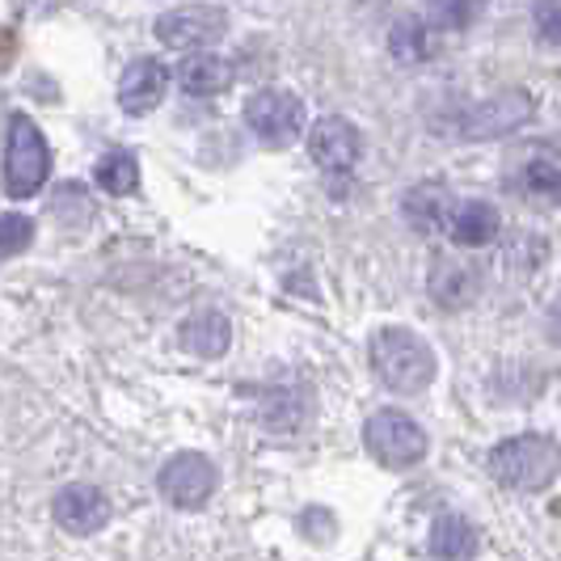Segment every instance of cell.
I'll use <instances>...</instances> for the list:
<instances>
[{
	"instance_id": "1",
	"label": "cell",
	"mask_w": 561,
	"mask_h": 561,
	"mask_svg": "<svg viewBox=\"0 0 561 561\" xmlns=\"http://www.w3.org/2000/svg\"><path fill=\"white\" fill-rule=\"evenodd\" d=\"M367 359H371V371H376V380L389 389V393H422V389H431L435 385V351H431V342L414 330H380V334H371L367 342Z\"/></svg>"
},
{
	"instance_id": "2",
	"label": "cell",
	"mask_w": 561,
	"mask_h": 561,
	"mask_svg": "<svg viewBox=\"0 0 561 561\" xmlns=\"http://www.w3.org/2000/svg\"><path fill=\"white\" fill-rule=\"evenodd\" d=\"M485 469H490V478L499 481V485H506V490L536 494V490H549V485L558 481L561 444L553 435L528 431V435H515V439H503L499 448H490Z\"/></svg>"
},
{
	"instance_id": "3",
	"label": "cell",
	"mask_w": 561,
	"mask_h": 561,
	"mask_svg": "<svg viewBox=\"0 0 561 561\" xmlns=\"http://www.w3.org/2000/svg\"><path fill=\"white\" fill-rule=\"evenodd\" d=\"M51 173V148L43 131L30 123L26 114L9 118V144H4V191L9 198H30L43 191Z\"/></svg>"
},
{
	"instance_id": "4",
	"label": "cell",
	"mask_w": 561,
	"mask_h": 561,
	"mask_svg": "<svg viewBox=\"0 0 561 561\" xmlns=\"http://www.w3.org/2000/svg\"><path fill=\"white\" fill-rule=\"evenodd\" d=\"M364 444L385 469H410L426 456V431L401 410H376L364 426Z\"/></svg>"
},
{
	"instance_id": "5",
	"label": "cell",
	"mask_w": 561,
	"mask_h": 561,
	"mask_svg": "<svg viewBox=\"0 0 561 561\" xmlns=\"http://www.w3.org/2000/svg\"><path fill=\"white\" fill-rule=\"evenodd\" d=\"M245 123L266 148H291L305 127V102L291 89H257L245 98Z\"/></svg>"
},
{
	"instance_id": "6",
	"label": "cell",
	"mask_w": 561,
	"mask_h": 561,
	"mask_svg": "<svg viewBox=\"0 0 561 561\" xmlns=\"http://www.w3.org/2000/svg\"><path fill=\"white\" fill-rule=\"evenodd\" d=\"M533 114L536 98L528 89H503V93H494V98H485L460 114V136L465 140H499V136L519 131L524 123H533Z\"/></svg>"
},
{
	"instance_id": "7",
	"label": "cell",
	"mask_w": 561,
	"mask_h": 561,
	"mask_svg": "<svg viewBox=\"0 0 561 561\" xmlns=\"http://www.w3.org/2000/svg\"><path fill=\"white\" fill-rule=\"evenodd\" d=\"M161 494H165V503H173L178 511H195L203 506L211 494H216V485H220V469L203 456V451H178V456H169L165 469H161Z\"/></svg>"
},
{
	"instance_id": "8",
	"label": "cell",
	"mask_w": 561,
	"mask_h": 561,
	"mask_svg": "<svg viewBox=\"0 0 561 561\" xmlns=\"http://www.w3.org/2000/svg\"><path fill=\"white\" fill-rule=\"evenodd\" d=\"M228 18L220 4H186V9H169L157 18V38L173 51H195L207 47L225 34Z\"/></svg>"
},
{
	"instance_id": "9",
	"label": "cell",
	"mask_w": 561,
	"mask_h": 561,
	"mask_svg": "<svg viewBox=\"0 0 561 561\" xmlns=\"http://www.w3.org/2000/svg\"><path fill=\"white\" fill-rule=\"evenodd\" d=\"M359 152H364V140H359V127L342 114H325L317 118L309 131V157L317 169L325 173H351L359 165Z\"/></svg>"
},
{
	"instance_id": "10",
	"label": "cell",
	"mask_w": 561,
	"mask_h": 561,
	"mask_svg": "<svg viewBox=\"0 0 561 561\" xmlns=\"http://www.w3.org/2000/svg\"><path fill=\"white\" fill-rule=\"evenodd\" d=\"M106 519H111V503H106V494L98 485L77 481V485H64L56 494V524L64 533L93 536Z\"/></svg>"
},
{
	"instance_id": "11",
	"label": "cell",
	"mask_w": 561,
	"mask_h": 561,
	"mask_svg": "<svg viewBox=\"0 0 561 561\" xmlns=\"http://www.w3.org/2000/svg\"><path fill=\"white\" fill-rule=\"evenodd\" d=\"M165 89H169L165 64H157V59H136V64L123 72V81H118V106L127 114H148L165 102Z\"/></svg>"
},
{
	"instance_id": "12",
	"label": "cell",
	"mask_w": 561,
	"mask_h": 561,
	"mask_svg": "<svg viewBox=\"0 0 561 561\" xmlns=\"http://www.w3.org/2000/svg\"><path fill=\"white\" fill-rule=\"evenodd\" d=\"M448 232H451V241H456V245L481 250V245H490V241L503 232V216H499V207H494V203H485V198H469V203H460V207L451 211Z\"/></svg>"
},
{
	"instance_id": "13",
	"label": "cell",
	"mask_w": 561,
	"mask_h": 561,
	"mask_svg": "<svg viewBox=\"0 0 561 561\" xmlns=\"http://www.w3.org/2000/svg\"><path fill=\"white\" fill-rule=\"evenodd\" d=\"M451 195L448 186H435V182H419L410 195H405V220L419 228L422 237H435L444 232L451 220Z\"/></svg>"
},
{
	"instance_id": "14",
	"label": "cell",
	"mask_w": 561,
	"mask_h": 561,
	"mask_svg": "<svg viewBox=\"0 0 561 561\" xmlns=\"http://www.w3.org/2000/svg\"><path fill=\"white\" fill-rule=\"evenodd\" d=\"M232 342V325L225 312H195L191 321H182V346L198 359H220Z\"/></svg>"
},
{
	"instance_id": "15",
	"label": "cell",
	"mask_w": 561,
	"mask_h": 561,
	"mask_svg": "<svg viewBox=\"0 0 561 561\" xmlns=\"http://www.w3.org/2000/svg\"><path fill=\"white\" fill-rule=\"evenodd\" d=\"M178 81H182V89L191 98H216V93H225L228 84H232V64L211 56V51H198V56H191L182 64Z\"/></svg>"
},
{
	"instance_id": "16",
	"label": "cell",
	"mask_w": 561,
	"mask_h": 561,
	"mask_svg": "<svg viewBox=\"0 0 561 561\" xmlns=\"http://www.w3.org/2000/svg\"><path fill=\"white\" fill-rule=\"evenodd\" d=\"M389 51L401 64H422L439 51V26L435 22H422V18H401L389 30Z\"/></svg>"
},
{
	"instance_id": "17",
	"label": "cell",
	"mask_w": 561,
	"mask_h": 561,
	"mask_svg": "<svg viewBox=\"0 0 561 561\" xmlns=\"http://www.w3.org/2000/svg\"><path fill=\"white\" fill-rule=\"evenodd\" d=\"M431 553L439 561H469L478 553V528L465 515H439L431 528Z\"/></svg>"
},
{
	"instance_id": "18",
	"label": "cell",
	"mask_w": 561,
	"mask_h": 561,
	"mask_svg": "<svg viewBox=\"0 0 561 561\" xmlns=\"http://www.w3.org/2000/svg\"><path fill=\"white\" fill-rule=\"evenodd\" d=\"M431 296L444 309H465L478 296V271H469L460 262H439L435 275H431Z\"/></svg>"
},
{
	"instance_id": "19",
	"label": "cell",
	"mask_w": 561,
	"mask_h": 561,
	"mask_svg": "<svg viewBox=\"0 0 561 561\" xmlns=\"http://www.w3.org/2000/svg\"><path fill=\"white\" fill-rule=\"evenodd\" d=\"M93 178H98V186L106 195H131L140 186V165H136L131 152H106L93 169Z\"/></svg>"
},
{
	"instance_id": "20",
	"label": "cell",
	"mask_w": 561,
	"mask_h": 561,
	"mask_svg": "<svg viewBox=\"0 0 561 561\" xmlns=\"http://www.w3.org/2000/svg\"><path fill=\"white\" fill-rule=\"evenodd\" d=\"M30 241H34V225H30V216H18V211L0 216V253H4V257L30 250Z\"/></svg>"
},
{
	"instance_id": "21",
	"label": "cell",
	"mask_w": 561,
	"mask_h": 561,
	"mask_svg": "<svg viewBox=\"0 0 561 561\" xmlns=\"http://www.w3.org/2000/svg\"><path fill=\"white\" fill-rule=\"evenodd\" d=\"M524 186L540 198H561V169L549 165V161H533L524 169Z\"/></svg>"
},
{
	"instance_id": "22",
	"label": "cell",
	"mask_w": 561,
	"mask_h": 561,
	"mask_svg": "<svg viewBox=\"0 0 561 561\" xmlns=\"http://www.w3.org/2000/svg\"><path fill=\"white\" fill-rule=\"evenodd\" d=\"M533 26H536V38H540V43H549V47H561V0L536 4V9H533Z\"/></svg>"
},
{
	"instance_id": "23",
	"label": "cell",
	"mask_w": 561,
	"mask_h": 561,
	"mask_svg": "<svg viewBox=\"0 0 561 561\" xmlns=\"http://www.w3.org/2000/svg\"><path fill=\"white\" fill-rule=\"evenodd\" d=\"M473 13H478V9H469V4H439V9H435V18H444V22H456V26L473 22Z\"/></svg>"
}]
</instances>
